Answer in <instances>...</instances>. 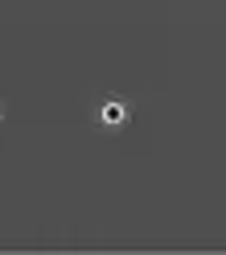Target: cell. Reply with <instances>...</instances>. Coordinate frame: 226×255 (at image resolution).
<instances>
[{"label": "cell", "instance_id": "1", "mask_svg": "<svg viewBox=\"0 0 226 255\" xmlns=\"http://www.w3.org/2000/svg\"><path fill=\"white\" fill-rule=\"evenodd\" d=\"M123 120H127V107H123V103H107V107H103V124H107V128H119Z\"/></svg>", "mask_w": 226, "mask_h": 255}]
</instances>
